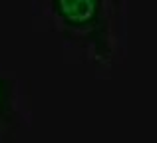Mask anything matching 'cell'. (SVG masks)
I'll return each mask as SVG.
<instances>
[{
    "label": "cell",
    "instance_id": "cell-1",
    "mask_svg": "<svg viewBox=\"0 0 157 143\" xmlns=\"http://www.w3.org/2000/svg\"><path fill=\"white\" fill-rule=\"evenodd\" d=\"M32 12L82 62L107 68L121 56L123 0H32Z\"/></svg>",
    "mask_w": 157,
    "mask_h": 143
},
{
    "label": "cell",
    "instance_id": "cell-2",
    "mask_svg": "<svg viewBox=\"0 0 157 143\" xmlns=\"http://www.w3.org/2000/svg\"><path fill=\"white\" fill-rule=\"evenodd\" d=\"M30 119L28 88L0 66V141H12Z\"/></svg>",
    "mask_w": 157,
    "mask_h": 143
}]
</instances>
